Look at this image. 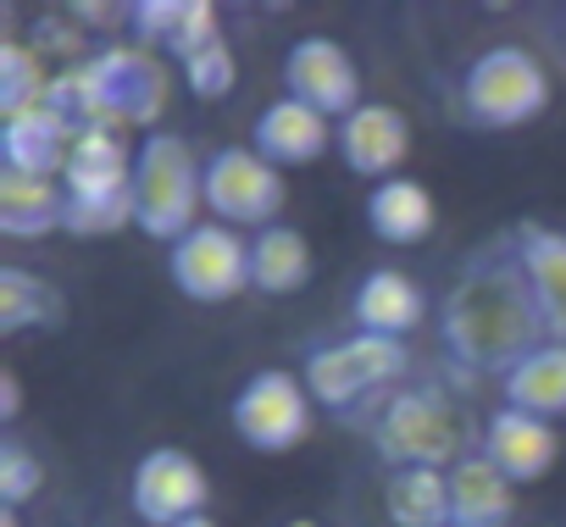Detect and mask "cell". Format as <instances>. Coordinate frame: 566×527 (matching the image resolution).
<instances>
[{
  "label": "cell",
  "mask_w": 566,
  "mask_h": 527,
  "mask_svg": "<svg viewBox=\"0 0 566 527\" xmlns=\"http://www.w3.org/2000/svg\"><path fill=\"white\" fill-rule=\"evenodd\" d=\"M350 317H356V334L406 339V334L428 317V295H422V284L406 278L400 267H373V273L356 284Z\"/></svg>",
  "instance_id": "obj_18"
},
{
  "label": "cell",
  "mask_w": 566,
  "mask_h": 527,
  "mask_svg": "<svg viewBox=\"0 0 566 527\" xmlns=\"http://www.w3.org/2000/svg\"><path fill=\"white\" fill-rule=\"evenodd\" d=\"M84 128L56 112L51 101L18 112V117H0V161L12 172H34V178H62L67 172V156H73V139Z\"/></svg>",
  "instance_id": "obj_14"
},
{
  "label": "cell",
  "mask_w": 566,
  "mask_h": 527,
  "mask_svg": "<svg viewBox=\"0 0 566 527\" xmlns=\"http://www.w3.org/2000/svg\"><path fill=\"white\" fill-rule=\"evenodd\" d=\"M62 323V289L34 278L29 267H0V334L18 339L29 328H56Z\"/></svg>",
  "instance_id": "obj_26"
},
{
  "label": "cell",
  "mask_w": 566,
  "mask_h": 527,
  "mask_svg": "<svg viewBox=\"0 0 566 527\" xmlns=\"http://www.w3.org/2000/svg\"><path fill=\"white\" fill-rule=\"evenodd\" d=\"M45 95H51L45 62L23 40H0V117H18V112L40 106Z\"/></svg>",
  "instance_id": "obj_27"
},
{
  "label": "cell",
  "mask_w": 566,
  "mask_h": 527,
  "mask_svg": "<svg viewBox=\"0 0 566 527\" xmlns=\"http://www.w3.org/2000/svg\"><path fill=\"white\" fill-rule=\"evenodd\" d=\"M373 450L395 466H433V472H450L467 450V417L461 405L439 389V383H422V389H395L378 417H373Z\"/></svg>",
  "instance_id": "obj_4"
},
{
  "label": "cell",
  "mask_w": 566,
  "mask_h": 527,
  "mask_svg": "<svg viewBox=\"0 0 566 527\" xmlns=\"http://www.w3.org/2000/svg\"><path fill=\"white\" fill-rule=\"evenodd\" d=\"M128 499H134V516L145 527H178L189 516H206V499H211V477L206 466L189 455V450H150L139 455L134 466V483H128Z\"/></svg>",
  "instance_id": "obj_11"
},
{
  "label": "cell",
  "mask_w": 566,
  "mask_h": 527,
  "mask_svg": "<svg viewBox=\"0 0 566 527\" xmlns=\"http://www.w3.org/2000/svg\"><path fill=\"white\" fill-rule=\"evenodd\" d=\"M317 273L312 244L301 228L290 222H272L250 239V289L255 295H301Z\"/></svg>",
  "instance_id": "obj_22"
},
{
  "label": "cell",
  "mask_w": 566,
  "mask_h": 527,
  "mask_svg": "<svg viewBox=\"0 0 566 527\" xmlns=\"http://www.w3.org/2000/svg\"><path fill=\"white\" fill-rule=\"evenodd\" d=\"M439 222V205H433V189L422 178H389V183H373L367 194V228L373 239L406 250V244H422Z\"/></svg>",
  "instance_id": "obj_20"
},
{
  "label": "cell",
  "mask_w": 566,
  "mask_h": 527,
  "mask_svg": "<svg viewBox=\"0 0 566 527\" xmlns=\"http://www.w3.org/2000/svg\"><path fill=\"white\" fill-rule=\"evenodd\" d=\"M128 23H134V34L145 45H161L178 62H189L195 51L222 40L217 34V12L206 7V0H139V7L128 12Z\"/></svg>",
  "instance_id": "obj_21"
},
{
  "label": "cell",
  "mask_w": 566,
  "mask_h": 527,
  "mask_svg": "<svg viewBox=\"0 0 566 527\" xmlns=\"http://www.w3.org/2000/svg\"><path fill=\"white\" fill-rule=\"evenodd\" d=\"M167 278L195 306H222L250 289V239L222 222H200L167 250Z\"/></svg>",
  "instance_id": "obj_9"
},
{
  "label": "cell",
  "mask_w": 566,
  "mask_h": 527,
  "mask_svg": "<svg viewBox=\"0 0 566 527\" xmlns=\"http://www.w3.org/2000/svg\"><path fill=\"white\" fill-rule=\"evenodd\" d=\"M250 150L266 156L277 172H283V167H312V161H323L328 150H339V123H328L323 112L301 106L295 95H277L272 106L255 112V123H250Z\"/></svg>",
  "instance_id": "obj_12"
},
{
  "label": "cell",
  "mask_w": 566,
  "mask_h": 527,
  "mask_svg": "<svg viewBox=\"0 0 566 527\" xmlns=\"http://www.w3.org/2000/svg\"><path fill=\"white\" fill-rule=\"evenodd\" d=\"M283 95H295L301 106L323 112L328 123H345L361 106V67L356 56L328 40V34H306L283 56Z\"/></svg>",
  "instance_id": "obj_10"
},
{
  "label": "cell",
  "mask_w": 566,
  "mask_h": 527,
  "mask_svg": "<svg viewBox=\"0 0 566 527\" xmlns=\"http://www.w3.org/2000/svg\"><path fill=\"white\" fill-rule=\"evenodd\" d=\"M283 527H323V521H306V516H301V521H283Z\"/></svg>",
  "instance_id": "obj_32"
},
{
  "label": "cell",
  "mask_w": 566,
  "mask_h": 527,
  "mask_svg": "<svg viewBox=\"0 0 566 527\" xmlns=\"http://www.w3.org/2000/svg\"><path fill=\"white\" fill-rule=\"evenodd\" d=\"M228 422L239 433L244 450L255 455H290L312 439V394H306V378L290 372V367H261L239 383L233 405H228Z\"/></svg>",
  "instance_id": "obj_7"
},
{
  "label": "cell",
  "mask_w": 566,
  "mask_h": 527,
  "mask_svg": "<svg viewBox=\"0 0 566 527\" xmlns=\"http://www.w3.org/2000/svg\"><path fill=\"white\" fill-rule=\"evenodd\" d=\"M18 411H23V383H18V372L7 367V372H0V417L18 422Z\"/></svg>",
  "instance_id": "obj_30"
},
{
  "label": "cell",
  "mask_w": 566,
  "mask_h": 527,
  "mask_svg": "<svg viewBox=\"0 0 566 527\" xmlns=\"http://www.w3.org/2000/svg\"><path fill=\"white\" fill-rule=\"evenodd\" d=\"M40 488H45V461L18 433H7L0 439V510H23Z\"/></svg>",
  "instance_id": "obj_28"
},
{
  "label": "cell",
  "mask_w": 566,
  "mask_h": 527,
  "mask_svg": "<svg viewBox=\"0 0 566 527\" xmlns=\"http://www.w3.org/2000/svg\"><path fill=\"white\" fill-rule=\"evenodd\" d=\"M483 455L522 488V483L549 477V466L560 461V433H555V422H538L516 405H500L483 428Z\"/></svg>",
  "instance_id": "obj_15"
},
{
  "label": "cell",
  "mask_w": 566,
  "mask_h": 527,
  "mask_svg": "<svg viewBox=\"0 0 566 527\" xmlns=\"http://www.w3.org/2000/svg\"><path fill=\"white\" fill-rule=\"evenodd\" d=\"M312 405L323 411H361L367 400H389V383L406 378V345L378 334H350L334 345H317L301 367Z\"/></svg>",
  "instance_id": "obj_6"
},
{
  "label": "cell",
  "mask_w": 566,
  "mask_h": 527,
  "mask_svg": "<svg viewBox=\"0 0 566 527\" xmlns=\"http://www.w3.org/2000/svg\"><path fill=\"white\" fill-rule=\"evenodd\" d=\"M406 156H411V123H406V112H395L384 101H361L339 123V161L356 178L389 183V178H400V161Z\"/></svg>",
  "instance_id": "obj_13"
},
{
  "label": "cell",
  "mask_w": 566,
  "mask_h": 527,
  "mask_svg": "<svg viewBox=\"0 0 566 527\" xmlns=\"http://www.w3.org/2000/svg\"><path fill=\"white\" fill-rule=\"evenodd\" d=\"M290 189H283V172L255 156L250 145H222L206 156V211L222 228H272Z\"/></svg>",
  "instance_id": "obj_8"
},
{
  "label": "cell",
  "mask_w": 566,
  "mask_h": 527,
  "mask_svg": "<svg viewBox=\"0 0 566 527\" xmlns=\"http://www.w3.org/2000/svg\"><path fill=\"white\" fill-rule=\"evenodd\" d=\"M67 200H123L134 194V150L112 128H84L73 139L67 172H62Z\"/></svg>",
  "instance_id": "obj_17"
},
{
  "label": "cell",
  "mask_w": 566,
  "mask_h": 527,
  "mask_svg": "<svg viewBox=\"0 0 566 527\" xmlns=\"http://www.w3.org/2000/svg\"><path fill=\"white\" fill-rule=\"evenodd\" d=\"M511 244H516V261H522V273L533 284L544 339L566 345V233L549 228V222H516Z\"/></svg>",
  "instance_id": "obj_16"
},
{
  "label": "cell",
  "mask_w": 566,
  "mask_h": 527,
  "mask_svg": "<svg viewBox=\"0 0 566 527\" xmlns=\"http://www.w3.org/2000/svg\"><path fill=\"white\" fill-rule=\"evenodd\" d=\"M67 217V189L56 178L0 167V233L7 239H45Z\"/></svg>",
  "instance_id": "obj_23"
},
{
  "label": "cell",
  "mask_w": 566,
  "mask_h": 527,
  "mask_svg": "<svg viewBox=\"0 0 566 527\" xmlns=\"http://www.w3.org/2000/svg\"><path fill=\"white\" fill-rule=\"evenodd\" d=\"M178 67H184V89H189L195 101H222V95L239 84V62H233L228 40H211L206 51H195V56L178 62Z\"/></svg>",
  "instance_id": "obj_29"
},
{
  "label": "cell",
  "mask_w": 566,
  "mask_h": 527,
  "mask_svg": "<svg viewBox=\"0 0 566 527\" xmlns=\"http://www.w3.org/2000/svg\"><path fill=\"white\" fill-rule=\"evenodd\" d=\"M178 527H217L211 516H189V521H178Z\"/></svg>",
  "instance_id": "obj_31"
},
{
  "label": "cell",
  "mask_w": 566,
  "mask_h": 527,
  "mask_svg": "<svg viewBox=\"0 0 566 527\" xmlns=\"http://www.w3.org/2000/svg\"><path fill=\"white\" fill-rule=\"evenodd\" d=\"M167 95H172V78L150 51L112 45V51H95L90 62L56 73L45 101L56 112H67L78 128H112V134L145 128V134H156Z\"/></svg>",
  "instance_id": "obj_2"
},
{
  "label": "cell",
  "mask_w": 566,
  "mask_h": 527,
  "mask_svg": "<svg viewBox=\"0 0 566 527\" xmlns=\"http://www.w3.org/2000/svg\"><path fill=\"white\" fill-rule=\"evenodd\" d=\"M544 112H549V73L533 51L489 45L483 56H472V67L461 78V117L472 128L511 134V128H522Z\"/></svg>",
  "instance_id": "obj_5"
},
{
  "label": "cell",
  "mask_w": 566,
  "mask_h": 527,
  "mask_svg": "<svg viewBox=\"0 0 566 527\" xmlns=\"http://www.w3.org/2000/svg\"><path fill=\"white\" fill-rule=\"evenodd\" d=\"M206 211V161H195L184 134H145L134 150V228L156 244H178L200 228Z\"/></svg>",
  "instance_id": "obj_3"
},
{
  "label": "cell",
  "mask_w": 566,
  "mask_h": 527,
  "mask_svg": "<svg viewBox=\"0 0 566 527\" xmlns=\"http://www.w3.org/2000/svg\"><path fill=\"white\" fill-rule=\"evenodd\" d=\"M439 345L467 378H511L544 339V317L533 301V284L516 261V244L505 239L500 250H478L455 284L444 289L439 306Z\"/></svg>",
  "instance_id": "obj_1"
},
{
  "label": "cell",
  "mask_w": 566,
  "mask_h": 527,
  "mask_svg": "<svg viewBox=\"0 0 566 527\" xmlns=\"http://www.w3.org/2000/svg\"><path fill=\"white\" fill-rule=\"evenodd\" d=\"M516 516V483L483 455H461L450 466V527H505Z\"/></svg>",
  "instance_id": "obj_19"
},
{
  "label": "cell",
  "mask_w": 566,
  "mask_h": 527,
  "mask_svg": "<svg viewBox=\"0 0 566 527\" xmlns=\"http://www.w3.org/2000/svg\"><path fill=\"white\" fill-rule=\"evenodd\" d=\"M384 516L389 527H450V472L395 466L384 477Z\"/></svg>",
  "instance_id": "obj_24"
},
{
  "label": "cell",
  "mask_w": 566,
  "mask_h": 527,
  "mask_svg": "<svg viewBox=\"0 0 566 527\" xmlns=\"http://www.w3.org/2000/svg\"><path fill=\"white\" fill-rule=\"evenodd\" d=\"M505 405H516L538 422H560L566 417V345H538L522 367H511Z\"/></svg>",
  "instance_id": "obj_25"
}]
</instances>
